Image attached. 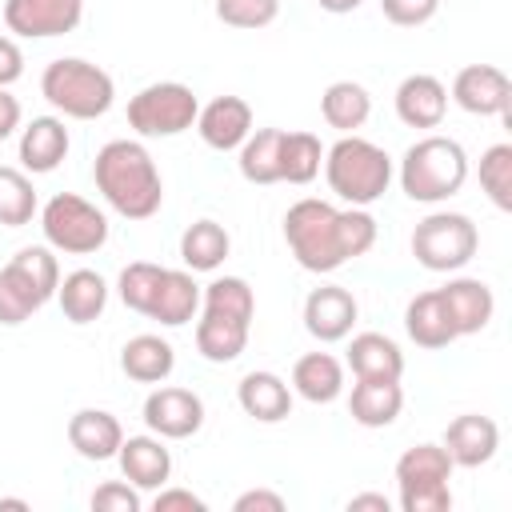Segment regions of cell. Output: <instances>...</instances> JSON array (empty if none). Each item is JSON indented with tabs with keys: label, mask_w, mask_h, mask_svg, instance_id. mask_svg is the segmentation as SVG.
Instances as JSON below:
<instances>
[{
	"label": "cell",
	"mask_w": 512,
	"mask_h": 512,
	"mask_svg": "<svg viewBox=\"0 0 512 512\" xmlns=\"http://www.w3.org/2000/svg\"><path fill=\"white\" fill-rule=\"evenodd\" d=\"M320 116H324L328 128H336V132L348 136V132H356V128L368 124V116H372V96H368V88L356 84V80H336V84H328L324 96H320Z\"/></svg>",
	"instance_id": "f546056e"
},
{
	"label": "cell",
	"mask_w": 512,
	"mask_h": 512,
	"mask_svg": "<svg viewBox=\"0 0 512 512\" xmlns=\"http://www.w3.org/2000/svg\"><path fill=\"white\" fill-rule=\"evenodd\" d=\"M404 328H408V336H412L420 348H448L452 340H460L456 328H452V316H448V308H444V300H440V288L420 292V296L408 300V308H404Z\"/></svg>",
	"instance_id": "4316f807"
},
{
	"label": "cell",
	"mask_w": 512,
	"mask_h": 512,
	"mask_svg": "<svg viewBox=\"0 0 512 512\" xmlns=\"http://www.w3.org/2000/svg\"><path fill=\"white\" fill-rule=\"evenodd\" d=\"M40 232L48 248L68 252V256H88L108 244V216L76 192H56L40 208Z\"/></svg>",
	"instance_id": "ba28073f"
},
{
	"label": "cell",
	"mask_w": 512,
	"mask_h": 512,
	"mask_svg": "<svg viewBox=\"0 0 512 512\" xmlns=\"http://www.w3.org/2000/svg\"><path fill=\"white\" fill-rule=\"evenodd\" d=\"M16 128H20V100L8 88H0V140H8Z\"/></svg>",
	"instance_id": "ee69618b"
},
{
	"label": "cell",
	"mask_w": 512,
	"mask_h": 512,
	"mask_svg": "<svg viewBox=\"0 0 512 512\" xmlns=\"http://www.w3.org/2000/svg\"><path fill=\"white\" fill-rule=\"evenodd\" d=\"M232 252V236L216 220H196L180 236V260L188 272H216Z\"/></svg>",
	"instance_id": "4dcf8cb0"
},
{
	"label": "cell",
	"mask_w": 512,
	"mask_h": 512,
	"mask_svg": "<svg viewBox=\"0 0 512 512\" xmlns=\"http://www.w3.org/2000/svg\"><path fill=\"white\" fill-rule=\"evenodd\" d=\"M120 368L136 384H164L172 376V368H176V352H172V344L164 336L140 332L120 348Z\"/></svg>",
	"instance_id": "603a6c76"
},
{
	"label": "cell",
	"mask_w": 512,
	"mask_h": 512,
	"mask_svg": "<svg viewBox=\"0 0 512 512\" xmlns=\"http://www.w3.org/2000/svg\"><path fill=\"white\" fill-rule=\"evenodd\" d=\"M232 508L236 512H284V496L268 488H252V492H240Z\"/></svg>",
	"instance_id": "7bdbcfd3"
},
{
	"label": "cell",
	"mask_w": 512,
	"mask_h": 512,
	"mask_svg": "<svg viewBox=\"0 0 512 512\" xmlns=\"http://www.w3.org/2000/svg\"><path fill=\"white\" fill-rule=\"evenodd\" d=\"M144 424L160 440H188L204 424V400L188 388H156L144 400Z\"/></svg>",
	"instance_id": "7c38bea8"
},
{
	"label": "cell",
	"mask_w": 512,
	"mask_h": 512,
	"mask_svg": "<svg viewBox=\"0 0 512 512\" xmlns=\"http://www.w3.org/2000/svg\"><path fill=\"white\" fill-rule=\"evenodd\" d=\"M480 188L500 212H512V144H492L480 156Z\"/></svg>",
	"instance_id": "8d00e7d4"
},
{
	"label": "cell",
	"mask_w": 512,
	"mask_h": 512,
	"mask_svg": "<svg viewBox=\"0 0 512 512\" xmlns=\"http://www.w3.org/2000/svg\"><path fill=\"white\" fill-rule=\"evenodd\" d=\"M200 100L180 80H160L128 100V124L136 136H180L196 124Z\"/></svg>",
	"instance_id": "30bf717a"
},
{
	"label": "cell",
	"mask_w": 512,
	"mask_h": 512,
	"mask_svg": "<svg viewBox=\"0 0 512 512\" xmlns=\"http://www.w3.org/2000/svg\"><path fill=\"white\" fill-rule=\"evenodd\" d=\"M0 508H16V512H28V500H16V496H8V500H0Z\"/></svg>",
	"instance_id": "7dc6e473"
},
{
	"label": "cell",
	"mask_w": 512,
	"mask_h": 512,
	"mask_svg": "<svg viewBox=\"0 0 512 512\" xmlns=\"http://www.w3.org/2000/svg\"><path fill=\"white\" fill-rule=\"evenodd\" d=\"M280 16V0H216V20L228 28H268Z\"/></svg>",
	"instance_id": "74e56055"
},
{
	"label": "cell",
	"mask_w": 512,
	"mask_h": 512,
	"mask_svg": "<svg viewBox=\"0 0 512 512\" xmlns=\"http://www.w3.org/2000/svg\"><path fill=\"white\" fill-rule=\"evenodd\" d=\"M440 0H380V12L396 24V28H420L436 16Z\"/></svg>",
	"instance_id": "ab89813d"
},
{
	"label": "cell",
	"mask_w": 512,
	"mask_h": 512,
	"mask_svg": "<svg viewBox=\"0 0 512 512\" xmlns=\"http://www.w3.org/2000/svg\"><path fill=\"white\" fill-rule=\"evenodd\" d=\"M496 448H500V428L492 416L464 412L444 428V452L452 456L456 468H480L496 456Z\"/></svg>",
	"instance_id": "2e32d148"
},
{
	"label": "cell",
	"mask_w": 512,
	"mask_h": 512,
	"mask_svg": "<svg viewBox=\"0 0 512 512\" xmlns=\"http://www.w3.org/2000/svg\"><path fill=\"white\" fill-rule=\"evenodd\" d=\"M152 508H156V512H176V508H184V512H204L208 504H204L196 492H188V488H156Z\"/></svg>",
	"instance_id": "60d3db41"
},
{
	"label": "cell",
	"mask_w": 512,
	"mask_h": 512,
	"mask_svg": "<svg viewBox=\"0 0 512 512\" xmlns=\"http://www.w3.org/2000/svg\"><path fill=\"white\" fill-rule=\"evenodd\" d=\"M40 92L56 112H64L72 120H100L116 100L112 76L100 64L80 60V56L52 60L40 76Z\"/></svg>",
	"instance_id": "5b68a950"
},
{
	"label": "cell",
	"mask_w": 512,
	"mask_h": 512,
	"mask_svg": "<svg viewBox=\"0 0 512 512\" xmlns=\"http://www.w3.org/2000/svg\"><path fill=\"white\" fill-rule=\"evenodd\" d=\"M356 296L348 292V288H340V284H320V288H312L308 292V300H304V328H308V336H316L320 344H336V340H344L348 332H352V324H356Z\"/></svg>",
	"instance_id": "5bb4252c"
},
{
	"label": "cell",
	"mask_w": 512,
	"mask_h": 512,
	"mask_svg": "<svg viewBox=\"0 0 512 512\" xmlns=\"http://www.w3.org/2000/svg\"><path fill=\"white\" fill-rule=\"evenodd\" d=\"M468 180V152L452 136H420L400 160V188L416 204H440Z\"/></svg>",
	"instance_id": "277c9868"
},
{
	"label": "cell",
	"mask_w": 512,
	"mask_h": 512,
	"mask_svg": "<svg viewBox=\"0 0 512 512\" xmlns=\"http://www.w3.org/2000/svg\"><path fill=\"white\" fill-rule=\"evenodd\" d=\"M324 164V144L312 132H284L280 140V180L288 184H312Z\"/></svg>",
	"instance_id": "836d02e7"
},
{
	"label": "cell",
	"mask_w": 512,
	"mask_h": 512,
	"mask_svg": "<svg viewBox=\"0 0 512 512\" xmlns=\"http://www.w3.org/2000/svg\"><path fill=\"white\" fill-rule=\"evenodd\" d=\"M80 20H84V0H4V24L24 40L76 32Z\"/></svg>",
	"instance_id": "8fae6325"
},
{
	"label": "cell",
	"mask_w": 512,
	"mask_h": 512,
	"mask_svg": "<svg viewBox=\"0 0 512 512\" xmlns=\"http://www.w3.org/2000/svg\"><path fill=\"white\" fill-rule=\"evenodd\" d=\"M196 132L216 152H236L252 132V108L240 96H216L196 112Z\"/></svg>",
	"instance_id": "9a60e30c"
},
{
	"label": "cell",
	"mask_w": 512,
	"mask_h": 512,
	"mask_svg": "<svg viewBox=\"0 0 512 512\" xmlns=\"http://www.w3.org/2000/svg\"><path fill=\"white\" fill-rule=\"evenodd\" d=\"M24 76V52L12 36H0V88H12Z\"/></svg>",
	"instance_id": "b9f144b4"
},
{
	"label": "cell",
	"mask_w": 512,
	"mask_h": 512,
	"mask_svg": "<svg viewBox=\"0 0 512 512\" xmlns=\"http://www.w3.org/2000/svg\"><path fill=\"white\" fill-rule=\"evenodd\" d=\"M196 308H200V284L192 280V272L164 268L160 288H156L152 308H148V320H160L164 328H180L196 316Z\"/></svg>",
	"instance_id": "484cf974"
},
{
	"label": "cell",
	"mask_w": 512,
	"mask_h": 512,
	"mask_svg": "<svg viewBox=\"0 0 512 512\" xmlns=\"http://www.w3.org/2000/svg\"><path fill=\"white\" fill-rule=\"evenodd\" d=\"M360 508H376V512H388V508H392V500H388L384 492H360V496H352V500H348V512H360Z\"/></svg>",
	"instance_id": "f6af8a7d"
},
{
	"label": "cell",
	"mask_w": 512,
	"mask_h": 512,
	"mask_svg": "<svg viewBox=\"0 0 512 512\" xmlns=\"http://www.w3.org/2000/svg\"><path fill=\"white\" fill-rule=\"evenodd\" d=\"M56 300H60V312H64L72 324H92V320H100V312H104V304H108V284H104L100 272L76 268V272H68V276L60 280Z\"/></svg>",
	"instance_id": "f1b7e54d"
},
{
	"label": "cell",
	"mask_w": 512,
	"mask_h": 512,
	"mask_svg": "<svg viewBox=\"0 0 512 512\" xmlns=\"http://www.w3.org/2000/svg\"><path fill=\"white\" fill-rule=\"evenodd\" d=\"M116 460H120L124 480L140 492H156L172 476V452L164 448L160 436H124Z\"/></svg>",
	"instance_id": "ac0fdd59"
},
{
	"label": "cell",
	"mask_w": 512,
	"mask_h": 512,
	"mask_svg": "<svg viewBox=\"0 0 512 512\" xmlns=\"http://www.w3.org/2000/svg\"><path fill=\"white\" fill-rule=\"evenodd\" d=\"M324 12H332V16H344V12H356L364 0H316Z\"/></svg>",
	"instance_id": "bcb514c9"
},
{
	"label": "cell",
	"mask_w": 512,
	"mask_h": 512,
	"mask_svg": "<svg viewBox=\"0 0 512 512\" xmlns=\"http://www.w3.org/2000/svg\"><path fill=\"white\" fill-rule=\"evenodd\" d=\"M200 304H204V312H220V316H232L244 324H252V316H256V296L244 276H216L200 292Z\"/></svg>",
	"instance_id": "e575fe53"
},
{
	"label": "cell",
	"mask_w": 512,
	"mask_h": 512,
	"mask_svg": "<svg viewBox=\"0 0 512 512\" xmlns=\"http://www.w3.org/2000/svg\"><path fill=\"white\" fill-rule=\"evenodd\" d=\"M236 400L240 408L260 420V424H280L288 412H292V388L288 380H280L276 372H248L240 384H236Z\"/></svg>",
	"instance_id": "d4e9b609"
},
{
	"label": "cell",
	"mask_w": 512,
	"mask_h": 512,
	"mask_svg": "<svg viewBox=\"0 0 512 512\" xmlns=\"http://www.w3.org/2000/svg\"><path fill=\"white\" fill-rule=\"evenodd\" d=\"M440 300H444V308H448V316H452L456 336H476V332H484L488 320H492V312H496L492 288H488L484 280H476V276H456V280H448V284L440 288Z\"/></svg>",
	"instance_id": "e0dca14e"
},
{
	"label": "cell",
	"mask_w": 512,
	"mask_h": 512,
	"mask_svg": "<svg viewBox=\"0 0 512 512\" xmlns=\"http://www.w3.org/2000/svg\"><path fill=\"white\" fill-rule=\"evenodd\" d=\"M68 444L84 456V460H116L120 444H124V428L112 412L104 408H80L68 420Z\"/></svg>",
	"instance_id": "44dd1931"
},
{
	"label": "cell",
	"mask_w": 512,
	"mask_h": 512,
	"mask_svg": "<svg viewBox=\"0 0 512 512\" xmlns=\"http://www.w3.org/2000/svg\"><path fill=\"white\" fill-rule=\"evenodd\" d=\"M404 408L400 380H356L348 396V412L360 428H388Z\"/></svg>",
	"instance_id": "83f0119b"
},
{
	"label": "cell",
	"mask_w": 512,
	"mask_h": 512,
	"mask_svg": "<svg viewBox=\"0 0 512 512\" xmlns=\"http://www.w3.org/2000/svg\"><path fill=\"white\" fill-rule=\"evenodd\" d=\"M284 240L304 272H336L376 244V220L364 208H332L304 196L284 212Z\"/></svg>",
	"instance_id": "6da1fadb"
},
{
	"label": "cell",
	"mask_w": 512,
	"mask_h": 512,
	"mask_svg": "<svg viewBox=\"0 0 512 512\" xmlns=\"http://www.w3.org/2000/svg\"><path fill=\"white\" fill-rule=\"evenodd\" d=\"M296 396H304L308 404H332L344 392V364L332 352H308L292 364V384Z\"/></svg>",
	"instance_id": "cb8c5ba5"
},
{
	"label": "cell",
	"mask_w": 512,
	"mask_h": 512,
	"mask_svg": "<svg viewBox=\"0 0 512 512\" xmlns=\"http://www.w3.org/2000/svg\"><path fill=\"white\" fill-rule=\"evenodd\" d=\"M280 140H284V128H256L236 148L240 152L236 164H240V176L248 184H276L280 180Z\"/></svg>",
	"instance_id": "d6a6232c"
},
{
	"label": "cell",
	"mask_w": 512,
	"mask_h": 512,
	"mask_svg": "<svg viewBox=\"0 0 512 512\" xmlns=\"http://www.w3.org/2000/svg\"><path fill=\"white\" fill-rule=\"evenodd\" d=\"M140 488H132L128 480H108L92 492V508L96 512H140Z\"/></svg>",
	"instance_id": "f35d334b"
},
{
	"label": "cell",
	"mask_w": 512,
	"mask_h": 512,
	"mask_svg": "<svg viewBox=\"0 0 512 512\" xmlns=\"http://www.w3.org/2000/svg\"><path fill=\"white\" fill-rule=\"evenodd\" d=\"M36 216V188L32 176L20 168H0V224L4 228H24Z\"/></svg>",
	"instance_id": "d590c367"
},
{
	"label": "cell",
	"mask_w": 512,
	"mask_h": 512,
	"mask_svg": "<svg viewBox=\"0 0 512 512\" xmlns=\"http://www.w3.org/2000/svg\"><path fill=\"white\" fill-rule=\"evenodd\" d=\"M348 368L356 380H400L404 352L384 332H356L348 344Z\"/></svg>",
	"instance_id": "7402d4cb"
},
{
	"label": "cell",
	"mask_w": 512,
	"mask_h": 512,
	"mask_svg": "<svg viewBox=\"0 0 512 512\" xmlns=\"http://www.w3.org/2000/svg\"><path fill=\"white\" fill-rule=\"evenodd\" d=\"M96 192L124 220H148L164 204V180L152 152L140 140H108L92 164Z\"/></svg>",
	"instance_id": "7a4b0ae2"
},
{
	"label": "cell",
	"mask_w": 512,
	"mask_h": 512,
	"mask_svg": "<svg viewBox=\"0 0 512 512\" xmlns=\"http://www.w3.org/2000/svg\"><path fill=\"white\" fill-rule=\"evenodd\" d=\"M452 100L468 116H508L512 84L496 64H468L452 80Z\"/></svg>",
	"instance_id": "4fadbf2b"
},
{
	"label": "cell",
	"mask_w": 512,
	"mask_h": 512,
	"mask_svg": "<svg viewBox=\"0 0 512 512\" xmlns=\"http://www.w3.org/2000/svg\"><path fill=\"white\" fill-rule=\"evenodd\" d=\"M448 112V88L428 76V72H412L400 80L396 88V116L408 128H440Z\"/></svg>",
	"instance_id": "d6986e66"
},
{
	"label": "cell",
	"mask_w": 512,
	"mask_h": 512,
	"mask_svg": "<svg viewBox=\"0 0 512 512\" xmlns=\"http://www.w3.org/2000/svg\"><path fill=\"white\" fill-rule=\"evenodd\" d=\"M324 176L348 208H368L392 184V156L380 144L348 132L324 152Z\"/></svg>",
	"instance_id": "3957f363"
},
{
	"label": "cell",
	"mask_w": 512,
	"mask_h": 512,
	"mask_svg": "<svg viewBox=\"0 0 512 512\" xmlns=\"http://www.w3.org/2000/svg\"><path fill=\"white\" fill-rule=\"evenodd\" d=\"M480 248V232L464 212H432L412 228V256L428 272H456Z\"/></svg>",
	"instance_id": "9c48e42d"
},
{
	"label": "cell",
	"mask_w": 512,
	"mask_h": 512,
	"mask_svg": "<svg viewBox=\"0 0 512 512\" xmlns=\"http://www.w3.org/2000/svg\"><path fill=\"white\" fill-rule=\"evenodd\" d=\"M248 344V324L220 316V312H204L196 324V352L212 364H232Z\"/></svg>",
	"instance_id": "1f68e13d"
},
{
	"label": "cell",
	"mask_w": 512,
	"mask_h": 512,
	"mask_svg": "<svg viewBox=\"0 0 512 512\" xmlns=\"http://www.w3.org/2000/svg\"><path fill=\"white\" fill-rule=\"evenodd\" d=\"M60 288V264L52 248L32 244L20 248L4 268H0V324L16 328L32 312H40Z\"/></svg>",
	"instance_id": "8992f818"
},
{
	"label": "cell",
	"mask_w": 512,
	"mask_h": 512,
	"mask_svg": "<svg viewBox=\"0 0 512 512\" xmlns=\"http://www.w3.org/2000/svg\"><path fill=\"white\" fill-rule=\"evenodd\" d=\"M68 156V128L60 116H32V124H24L20 132V164L32 176L56 172Z\"/></svg>",
	"instance_id": "ffe728a7"
},
{
	"label": "cell",
	"mask_w": 512,
	"mask_h": 512,
	"mask_svg": "<svg viewBox=\"0 0 512 512\" xmlns=\"http://www.w3.org/2000/svg\"><path fill=\"white\" fill-rule=\"evenodd\" d=\"M452 456L444 444H416L396 460V488L404 512H448L452 508Z\"/></svg>",
	"instance_id": "52a82bcc"
}]
</instances>
